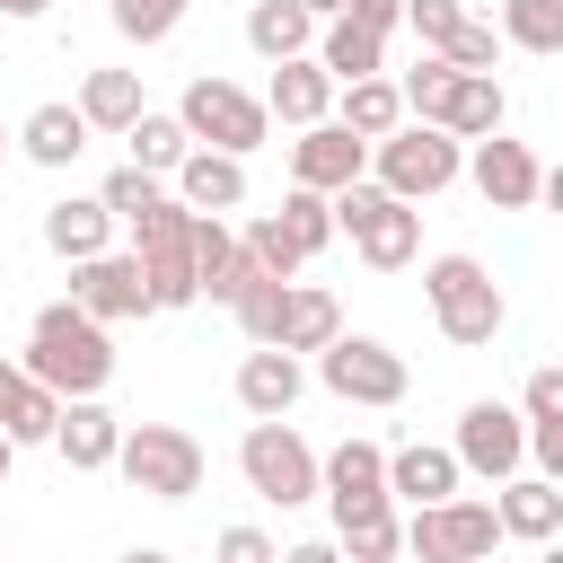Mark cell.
I'll list each match as a JSON object with an SVG mask.
<instances>
[{
	"label": "cell",
	"mask_w": 563,
	"mask_h": 563,
	"mask_svg": "<svg viewBox=\"0 0 563 563\" xmlns=\"http://www.w3.org/2000/svg\"><path fill=\"white\" fill-rule=\"evenodd\" d=\"M26 369H35L44 387H62V396H97V387L114 378L106 317H88L79 299H53V308H35V325H26Z\"/></svg>",
	"instance_id": "obj_1"
},
{
	"label": "cell",
	"mask_w": 563,
	"mask_h": 563,
	"mask_svg": "<svg viewBox=\"0 0 563 563\" xmlns=\"http://www.w3.org/2000/svg\"><path fill=\"white\" fill-rule=\"evenodd\" d=\"M194 202L185 194H150L141 211H132V246H141V264H150V299L158 308H194L202 299V273H194Z\"/></svg>",
	"instance_id": "obj_2"
},
{
	"label": "cell",
	"mask_w": 563,
	"mask_h": 563,
	"mask_svg": "<svg viewBox=\"0 0 563 563\" xmlns=\"http://www.w3.org/2000/svg\"><path fill=\"white\" fill-rule=\"evenodd\" d=\"M238 475H246V493L273 501V510H299V501L325 493V457H317L282 413H255V422H246V440H238Z\"/></svg>",
	"instance_id": "obj_3"
},
{
	"label": "cell",
	"mask_w": 563,
	"mask_h": 563,
	"mask_svg": "<svg viewBox=\"0 0 563 563\" xmlns=\"http://www.w3.org/2000/svg\"><path fill=\"white\" fill-rule=\"evenodd\" d=\"M369 167H378V185H396L405 202H431L440 185H457V167H466V141H457L449 123L413 114V123H396L387 141H369Z\"/></svg>",
	"instance_id": "obj_4"
},
{
	"label": "cell",
	"mask_w": 563,
	"mask_h": 563,
	"mask_svg": "<svg viewBox=\"0 0 563 563\" xmlns=\"http://www.w3.org/2000/svg\"><path fill=\"white\" fill-rule=\"evenodd\" d=\"M334 220H343V238H352L378 273L413 264V246H422V211H413L396 185H378V176H352V185L334 194Z\"/></svg>",
	"instance_id": "obj_5"
},
{
	"label": "cell",
	"mask_w": 563,
	"mask_h": 563,
	"mask_svg": "<svg viewBox=\"0 0 563 563\" xmlns=\"http://www.w3.org/2000/svg\"><path fill=\"white\" fill-rule=\"evenodd\" d=\"M422 290H431L440 334H449V343H466V352H475V343H493V334H501V317H510V308H501V282H493L475 255H431Z\"/></svg>",
	"instance_id": "obj_6"
},
{
	"label": "cell",
	"mask_w": 563,
	"mask_h": 563,
	"mask_svg": "<svg viewBox=\"0 0 563 563\" xmlns=\"http://www.w3.org/2000/svg\"><path fill=\"white\" fill-rule=\"evenodd\" d=\"M114 466H123V484L150 493V501H194V493H202V440L176 431V422H132L123 449H114Z\"/></svg>",
	"instance_id": "obj_7"
},
{
	"label": "cell",
	"mask_w": 563,
	"mask_h": 563,
	"mask_svg": "<svg viewBox=\"0 0 563 563\" xmlns=\"http://www.w3.org/2000/svg\"><path fill=\"white\" fill-rule=\"evenodd\" d=\"M176 114H185V132L194 141H211V150H264V132H273V106L255 97V88H238V79H220V70H202L185 97H176Z\"/></svg>",
	"instance_id": "obj_8"
},
{
	"label": "cell",
	"mask_w": 563,
	"mask_h": 563,
	"mask_svg": "<svg viewBox=\"0 0 563 563\" xmlns=\"http://www.w3.org/2000/svg\"><path fill=\"white\" fill-rule=\"evenodd\" d=\"M317 378H325L343 405H405V387H413L405 352H387L378 334H334V343L317 352Z\"/></svg>",
	"instance_id": "obj_9"
},
{
	"label": "cell",
	"mask_w": 563,
	"mask_h": 563,
	"mask_svg": "<svg viewBox=\"0 0 563 563\" xmlns=\"http://www.w3.org/2000/svg\"><path fill=\"white\" fill-rule=\"evenodd\" d=\"M405 545L422 554V563H466V554H493L501 545V510L493 501H422L413 510V528H405Z\"/></svg>",
	"instance_id": "obj_10"
},
{
	"label": "cell",
	"mask_w": 563,
	"mask_h": 563,
	"mask_svg": "<svg viewBox=\"0 0 563 563\" xmlns=\"http://www.w3.org/2000/svg\"><path fill=\"white\" fill-rule=\"evenodd\" d=\"M457 457H466V475H484V484L519 475V466H528V413L475 396V405L457 413Z\"/></svg>",
	"instance_id": "obj_11"
},
{
	"label": "cell",
	"mask_w": 563,
	"mask_h": 563,
	"mask_svg": "<svg viewBox=\"0 0 563 563\" xmlns=\"http://www.w3.org/2000/svg\"><path fill=\"white\" fill-rule=\"evenodd\" d=\"M70 299H79L88 317H106V325L158 308V299H150V264H141V246H132V255H114V246H106V255H79V264H70Z\"/></svg>",
	"instance_id": "obj_12"
},
{
	"label": "cell",
	"mask_w": 563,
	"mask_h": 563,
	"mask_svg": "<svg viewBox=\"0 0 563 563\" xmlns=\"http://www.w3.org/2000/svg\"><path fill=\"white\" fill-rule=\"evenodd\" d=\"M352 176H369V141H361L343 114H325V123H299V141H290V185L343 194Z\"/></svg>",
	"instance_id": "obj_13"
},
{
	"label": "cell",
	"mask_w": 563,
	"mask_h": 563,
	"mask_svg": "<svg viewBox=\"0 0 563 563\" xmlns=\"http://www.w3.org/2000/svg\"><path fill=\"white\" fill-rule=\"evenodd\" d=\"M466 176H475V194L493 202V211H528L537 202V185H545V167L528 158V141H510V132H484L475 141V158H466Z\"/></svg>",
	"instance_id": "obj_14"
},
{
	"label": "cell",
	"mask_w": 563,
	"mask_h": 563,
	"mask_svg": "<svg viewBox=\"0 0 563 563\" xmlns=\"http://www.w3.org/2000/svg\"><path fill=\"white\" fill-rule=\"evenodd\" d=\"M194 273H202V299L238 308V290H246L264 264L246 255V238L229 229V211H202V220H194Z\"/></svg>",
	"instance_id": "obj_15"
},
{
	"label": "cell",
	"mask_w": 563,
	"mask_h": 563,
	"mask_svg": "<svg viewBox=\"0 0 563 563\" xmlns=\"http://www.w3.org/2000/svg\"><path fill=\"white\" fill-rule=\"evenodd\" d=\"M334 97H343V79L317 62V53H290V62H273V88H264V106L299 132V123H325L334 114Z\"/></svg>",
	"instance_id": "obj_16"
},
{
	"label": "cell",
	"mask_w": 563,
	"mask_h": 563,
	"mask_svg": "<svg viewBox=\"0 0 563 563\" xmlns=\"http://www.w3.org/2000/svg\"><path fill=\"white\" fill-rule=\"evenodd\" d=\"M299 387H308V369H299L290 343H255V352L238 361V405H246V413H290Z\"/></svg>",
	"instance_id": "obj_17"
},
{
	"label": "cell",
	"mask_w": 563,
	"mask_h": 563,
	"mask_svg": "<svg viewBox=\"0 0 563 563\" xmlns=\"http://www.w3.org/2000/svg\"><path fill=\"white\" fill-rule=\"evenodd\" d=\"M176 194H185L194 211H238V202H246V158H238V150L194 141V150H185V167H176Z\"/></svg>",
	"instance_id": "obj_18"
},
{
	"label": "cell",
	"mask_w": 563,
	"mask_h": 563,
	"mask_svg": "<svg viewBox=\"0 0 563 563\" xmlns=\"http://www.w3.org/2000/svg\"><path fill=\"white\" fill-rule=\"evenodd\" d=\"M53 449H62L79 475H97V466H114V449H123V422H114L97 396H70V405H62V422H53Z\"/></svg>",
	"instance_id": "obj_19"
},
{
	"label": "cell",
	"mask_w": 563,
	"mask_h": 563,
	"mask_svg": "<svg viewBox=\"0 0 563 563\" xmlns=\"http://www.w3.org/2000/svg\"><path fill=\"white\" fill-rule=\"evenodd\" d=\"M62 405H70L62 387H44L35 369H9V361H0V431H9L18 449H26V440H53Z\"/></svg>",
	"instance_id": "obj_20"
},
{
	"label": "cell",
	"mask_w": 563,
	"mask_h": 563,
	"mask_svg": "<svg viewBox=\"0 0 563 563\" xmlns=\"http://www.w3.org/2000/svg\"><path fill=\"white\" fill-rule=\"evenodd\" d=\"M501 537H528V545H545L554 528H563V484L554 475H501Z\"/></svg>",
	"instance_id": "obj_21"
},
{
	"label": "cell",
	"mask_w": 563,
	"mask_h": 563,
	"mask_svg": "<svg viewBox=\"0 0 563 563\" xmlns=\"http://www.w3.org/2000/svg\"><path fill=\"white\" fill-rule=\"evenodd\" d=\"M501 114H510V97H501V79H493V70H457L431 123H449L457 141H484V132H501Z\"/></svg>",
	"instance_id": "obj_22"
},
{
	"label": "cell",
	"mask_w": 563,
	"mask_h": 563,
	"mask_svg": "<svg viewBox=\"0 0 563 563\" xmlns=\"http://www.w3.org/2000/svg\"><path fill=\"white\" fill-rule=\"evenodd\" d=\"M457 475H466V457H457V449H422V440H413V449H396V457H387V493H396V501H413V510H422V501H449V493H457Z\"/></svg>",
	"instance_id": "obj_23"
},
{
	"label": "cell",
	"mask_w": 563,
	"mask_h": 563,
	"mask_svg": "<svg viewBox=\"0 0 563 563\" xmlns=\"http://www.w3.org/2000/svg\"><path fill=\"white\" fill-rule=\"evenodd\" d=\"M325 501H334V519L361 510V501H387V449L378 440H343L325 457Z\"/></svg>",
	"instance_id": "obj_24"
},
{
	"label": "cell",
	"mask_w": 563,
	"mask_h": 563,
	"mask_svg": "<svg viewBox=\"0 0 563 563\" xmlns=\"http://www.w3.org/2000/svg\"><path fill=\"white\" fill-rule=\"evenodd\" d=\"M343 334V308H334V290H317V282H290L282 290V325H273V343H290V352H325Z\"/></svg>",
	"instance_id": "obj_25"
},
{
	"label": "cell",
	"mask_w": 563,
	"mask_h": 563,
	"mask_svg": "<svg viewBox=\"0 0 563 563\" xmlns=\"http://www.w3.org/2000/svg\"><path fill=\"white\" fill-rule=\"evenodd\" d=\"M334 114H343L361 141H387V132L405 123V79H387V70H369V79H343Z\"/></svg>",
	"instance_id": "obj_26"
},
{
	"label": "cell",
	"mask_w": 563,
	"mask_h": 563,
	"mask_svg": "<svg viewBox=\"0 0 563 563\" xmlns=\"http://www.w3.org/2000/svg\"><path fill=\"white\" fill-rule=\"evenodd\" d=\"M88 132H97V123H88L79 106H35V114L18 123V150H26L35 167H70V158L88 150Z\"/></svg>",
	"instance_id": "obj_27"
},
{
	"label": "cell",
	"mask_w": 563,
	"mask_h": 563,
	"mask_svg": "<svg viewBox=\"0 0 563 563\" xmlns=\"http://www.w3.org/2000/svg\"><path fill=\"white\" fill-rule=\"evenodd\" d=\"M106 238H114V202H106V194H88V202H53V211H44V246L70 255V264H79V255H106Z\"/></svg>",
	"instance_id": "obj_28"
},
{
	"label": "cell",
	"mask_w": 563,
	"mask_h": 563,
	"mask_svg": "<svg viewBox=\"0 0 563 563\" xmlns=\"http://www.w3.org/2000/svg\"><path fill=\"white\" fill-rule=\"evenodd\" d=\"M246 44H255L264 62H290V53L317 44V9H308V0H255V9H246Z\"/></svg>",
	"instance_id": "obj_29"
},
{
	"label": "cell",
	"mask_w": 563,
	"mask_h": 563,
	"mask_svg": "<svg viewBox=\"0 0 563 563\" xmlns=\"http://www.w3.org/2000/svg\"><path fill=\"white\" fill-rule=\"evenodd\" d=\"M317 62H325L334 79H369V70L387 62V35H378V26H361L352 9H334V18H325V35H317Z\"/></svg>",
	"instance_id": "obj_30"
},
{
	"label": "cell",
	"mask_w": 563,
	"mask_h": 563,
	"mask_svg": "<svg viewBox=\"0 0 563 563\" xmlns=\"http://www.w3.org/2000/svg\"><path fill=\"white\" fill-rule=\"evenodd\" d=\"M79 114H88L97 132H132V123L150 114L141 70H88V79H79Z\"/></svg>",
	"instance_id": "obj_31"
},
{
	"label": "cell",
	"mask_w": 563,
	"mask_h": 563,
	"mask_svg": "<svg viewBox=\"0 0 563 563\" xmlns=\"http://www.w3.org/2000/svg\"><path fill=\"white\" fill-rule=\"evenodd\" d=\"M334 528H343V554H352V563H387V554L405 545V528H396V493H387V501H361V510H343Z\"/></svg>",
	"instance_id": "obj_32"
},
{
	"label": "cell",
	"mask_w": 563,
	"mask_h": 563,
	"mask_svg": "<svg viewBox=\"0 0 563 563\" xmlns=\"http://www.w3.org/2000/svg\"><path fill=\"white\" fill-rule=\"evenodd\" d=\"M501 44L519 53H563V0H501Z\"/></svg>",
	"instance_id": "obj_33"
},
{
	"label": "cell",
	"mask_w": 563,
	"mask_h": 563,
	"mask_svg": "<svg viewBox=\"0 0 563 563\" xmlns=\"http://www.w3.org/2000/svg\"><path fill=\"white\" fill-rule=\"evenodd\" d=\"M123 141H132V158H141L150 176H176V167H185V150H194L185 114H141V123H132Z\"/></svg>",
	"instance_id": "obj_34"
},
{
	"label": "cell",
	"mask_w": 563,
	"mask_h": 563,
	"mask_svg": "<svg viewBox=\"0 0 563 563\" xmlns=\"http://www.w3.org/2000/svg\"><path fill=\"white\" fill-rule=\"evenodd\" d=\"M282 220H290V238H299L308 255L343 238V220H334V194H317V185H290V202H282Z\"/></svg>",
	"instance_id": "obj_35"
},
{
	"label": "cell",
	"mask_w": 563,
	"mask_h": 563,
	"mask_svg": "<svg viewBox=\"0 0 563 563\" xmlns=\"http://www.w3.org/2000/svg\"><path fill=\"white\" fill-rule=\"evenodd\" d=\"M246 255H255L264 273H282V282H290V273L308 264V246L290 238V220H282V211H264V220H246Z\"/></svg>",
	"instance_id": "obj_36"
},
{
	"label": "cell",
	"mask_w": 563,
	"mask_h": 563,
	"mask_svg": "<svg viewBox=\"0 0 563 563\" xmlns=\"http://www.w3.org/2000/svg\"><path fill=\"white\" fill-rule=\"evenodd\" d=\"M282 290H290L282 273H255V282L238 290V325H246L255 343H273V325H282Z\"/></svg>",
	"instance_id": "obj_37"
},
{
	"label": "cell",
	"mask_w": 563,
	"mask_h": 563,
	"mask_svg": "<svg viewBox=\"0 0 563 563\" xmlns=\"http://www.w3.org/2000/svg\"><path fill=\"white\" fill-rule=\"evenodd\" d=\"M176 18H185V0H114V26H123L132 44H167Z\"/></svg>",
	"instance_id": "obj_38"
},
{
	"label": "cell",
	"mask_w": 563,
	"mask_h": 563,
	"mask_svg": "<svg viewBox=\"0 0 563 563\" xmlns=\"http://www.w3.org/2000/svg\"><path fill=\"white\" fill-rule=\"evenodd\" d=\"M449 79H457V62H449V53H422V62L405 70V114H440Z\"/></svg>",
	"instance_id": "obj_39"
},
{
	"label": "cell",
	"mask_w": 563,
	"mask_h": 563,
	"mask_svg": "<svg viewBox=\"0 0 563 563\" xmlns=\"http://www.w3.org/2000/svg\"><path fill=\"white\" fill-rule=\"evenodd\" d=\"M440 53H449V62H457V70H493V53H501V35H493V26H484V18H457V35H449V44H440Z\"/></svg>",
	"instance_id": "obj_40"
},
{
	"label": "cell",
	"mask_w": 563,
	"mask_h": 563,
	"mask_svg": "<svg viewBox=\"0 0 563 563\" xmlns=\"http://www.w3.org/2000/svg\"><path fill=\"white\" fill-rule=\"evenodd\" d=\"M97 194H106V202H114V220H132V211H141V202H150V194H158V176H150V167H141V158H123V167H114V176H106V185H97Z\"/></svg>",
	"instance_id": "obj_41"
},
{
	"label": "cell",
	"mask_w": 563,
	"mask_h": 563,
	"mask_svg": "<svg viewBox=\"0 0 563 563\" xmlns=\"http://www.w3.org/2000/svg\"><path fill=\"white\" fill-rule=\"evenodd\" d=\"M405 18H413V35L440 53L449 35H457V18H466V0H405Z\"/></svg>",
	"instance_id": "obj_42"
},
{
	"label": "cell",
	"mask_w": 563,
	"mask_h": 563,
	"mask_svg": "<svg viewBox=\"0 0 563 563\" xmlns=\"http://www.w3.org/2000/svg\"><path fill=\"white\" fill-rule=\"evenodd\" d=\"M519 413H528V422H563V369H554V361H545V369H528Z\"/></svg>",
	"instance_id": "obj_43"
},
{
	"label": "cell",
	"mask_w": 563,
	"mask_h": 563,
	"mask_svg": "<svg viewBox=\"0 0 563 563\" xmlns=\"http://www.w3.org/2000/svg\"><path fill=\"white\" fill-rule=\"evenodd\" d=\"M220 554L229 563H273V537L264 528H220Z\"/></svg>",
	"instance_id": "obj_44"
},
{
	"label": "cell",
	"mask_w": 563,
	"mask_h": 563,
	"mask_svg": "<svg viewBox=\"0 0 563 563\" xmlns=\"http://www.w3.org/2000/svg\"><path fill=\"white\" fill-rule=\"evenodd\" d=\"M528 457H537V466L563 484V422H528Z\"/></svg>",
	"instance_id": "obj_45"
},
{
	"label": "cell",
	"mask_w": 563,
	"mask_h": 563,
	"mask_svg": "<svg viewBox=\"0 0 563 563\" xmlns=\"http://www.w3.org/2000/svg\"><path fill=\"white\" fill-rule=\"evenodd\" d=\"M343 9H352V18H361V26H378V35H387V26H396V18H405V0H343Z\"/></svg>",
	"instance_id": "obj_46"
},
{
	"label": "cell",
	"mask_w": 563,
	"mask_h": 563,
	"mask_svg": "<svg viewBox=\"0 0 563 563\" xmlns=\"http://www.w3.org/2000/svg\"><path fill=\"white\" fill-rule=\"evenodd\" d=\"M0 9H9V18H44L53 0H0Z\"/></svg>",
	"instance_id": "obj_47"
},
{
	"label": "cell",
	"mask_w": 563,
	"mask_h": 563,
	"mask_svg": "<svg viewBox=\"0 0 563 563\" xmlns=\"http://www.w3.org/2000/svg\"><path fill=\"white\" fill-rule=\"evenodd\" d=\"M537 194H545V202H554V211H563V167H554V176H545V185H537Z\"/></svg>",
	"instance_id": "obj_48"
},
{
	"label": "cell",
	"mask_w": 563,
	"mask_h": 563,
	"mask_svg": "<svg viewBox=\"0 0 563 563\" xmlns=\"http://www.w3.org/2000/svg\"><path fill=\"white\" fill-rule=\"evenodd\" d=\"M9 457H18V440H9V431H0V484H9Z\"/></svg>",
	"instance_id": "obj_49"
},
{
	"label": "cell",
	"mask_w": 563,
	"mask_h": 563,
	"mask_svg": "<svg viewBox=\"0 0 563 563\" xmlns=\"http://www.w3.org/2000/svg\"><path fill=\"white\" fill-rule=\"evenodd\" d=\"M308 9H317V18H334V9H343V0H308Z\"/></svg>",
	"instance_id": "obj_50"
},
{
	"label": "cell",
	"mask_w": 563,
	"mask_h": 563,
	"mask_svg": "<svg viewBox=\"0 0 563 563\" xmlns=\"http://www.w3.org/2000/svg\"><path fill=\"white\" fill-rule=\"evenodd\" d=\"M0 158H9V132H0Z\"/></svg>",
	"instance_id": "obj_51"
}]
</instances>
